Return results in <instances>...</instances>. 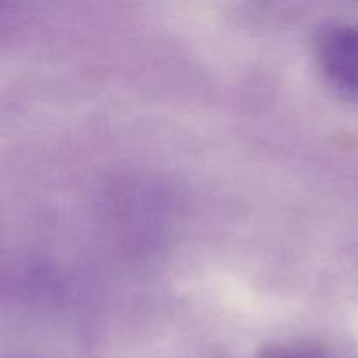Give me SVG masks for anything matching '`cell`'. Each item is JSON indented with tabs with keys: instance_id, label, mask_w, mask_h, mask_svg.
Listing matches in <instances>:
<instances>
[{
	"instance_id": "cell-1",
	"label": "cell",
	"mask_w": 358,
	"mask_h": 358,
	"mask_svg": "<svg viewBox=\"0 0 358 358\" xmlns=\"http://www.w3.org/2000/svg\"><path fill=\"white\" fill-rule=\"evenodd\" d=\"M315 59L338 91L358 100V23H332L315 38Z\"/></svg>"
},
{
	"instance_id": "cell-2",
	"label": "cell",
	"mask_w": 358,
	"mask_h": 358,
	"mask_svg": "<svg viewBox=\"0 0 358 358\" xmlns=\"http://www.w3.org/2000/svg\"><path fill=\"white\" fill-rule=\"evenodd\" d=\"M264 358H325L320 353L313 352V350L308 348H296V346H282V348H276L273 352H269Z\"/></svg>"
}]
</instances>
